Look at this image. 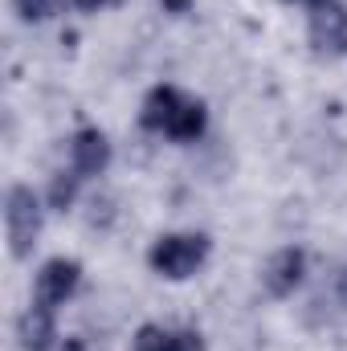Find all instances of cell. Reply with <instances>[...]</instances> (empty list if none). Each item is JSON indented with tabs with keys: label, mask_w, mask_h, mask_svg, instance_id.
Masks as SVG:
<instances>
[{
	"label": "cell",
	"mask_w": 347,
	"mask_h": 351,
	"mask_svg": "<svg viewBox=\"0 0 347 351\" xmlns=\"http://www.w3.org/2000/svg\"><path fill=\"white\" fill-rule=\"evenodd\" d=\"M70 164L74 172L82 176H102L110 168V139L98 131V127H82L74 139H70Z\"/></svg>",
	"instance_id": "52a82bcc"
},
{
	"label": "cell",
	"mask_w": 347,
	"mask_h": 351,
	"mask_svg": "<svg viewBox=\"0 0 347 351\" xmlns=\"http://www.w3.org/2000/svg\"><path fill=\"white\" fill-rule=\"evenodd\" d=\"M164 4V12H172V16H184L188 8H192V0H160Z\"/></svg>",
	"instance_id": "7c38bea8"
},
{
	"label": "cell",
	"mask_w": 347,
	"mask_h": 351,
	"mask_svg": "<svg viewBox=\"0 0 347 351\" xmlns=\"http://www.w3.org/2000/svg\"><path fill=\"white\" fill-rule=\"evenodd\" d=\"M12 4H16L21 21H29V25H37V21H45V16H53V8H58V0H12Z\"/></svg>",
	"instance_id": "8fae6325"
},
{
	"label": "cell",
	"mask_w": 347,
	"mask_h": 351,
	"mask_svg": "<svg viewBox=\"0 0 347 351\" xmlns=\"http://www.w3.org/2000/svg\"><path fill=\"white\" fill-rule=\"evenodd\" d=\"M180 102H184V94H180L176 86H156L147 98H143V106H139L143 131H168V123L176 119Z\"/></svg>",
	"instance_id": "ba28073f"
},
{
	"label": "cell",
	"mask_w": 347,
	"mask_h": 351,
	"mask_svg": "<svg viewBox=\"0 0 347 351\" xmlns=\"http://www.w3.org/2000/svg\"><path fill=\"white\" fill-rule=\"evenodd\" d=\"M204 123H208V110H204V102H196V98H184L180 102V110H176V119L168 123V139L176 143H192V139H200L204 135Z\"/></svg>",
	"instance_id": "9c48e42d"
},
{
	"label": "cell",
	"mask_w": 347,
	"mask_h": 351,
	"mask_svg": "<svg viewBox=\"0 0 347 351\" xmlns=\"http://www.w3.org/2000/svg\"><path fill=\"white\" fill-rule=\"evenodd\" d=\"M58 351H86V343H82L78 335H66V339L58 343Z\"/></svg>",
	"instance_id": "4fadbf2b"
},
{
	"label": "cell",
	"mask_w": 347,
	"mask_h": 351,
	"mask_svg": "<svg viewBox=\"0 0 347 351\" xmlns=\"http://www.w3.org/2000/svg\"><path fill=\"white\" fill-rule=\"evenodd\" d=\"M4 233H8V254L25 262L37 250L41 237V200L29 184H12L4 200Z\"/></svg>",
	"instance_id": "7a4b0ae2"
},
{
	"label": "cell",
	"mask_w": 347,
	"mask_h": 351,
	"mask_svg": "<svg viewBox=\"0 0 347 351\" xmlns=\"http://www.w3.org/2000/svg\"><path fill=\"white\" fill-rule=\"evenodd\" d=\"M74 4H78L82 12H98V8H102V4H110V0H74Z\"/></svg>",
	"instance_id": "5bb4252c"
},
{
	"label": "cell",
	"mask_w": 347,
	"mask_h": 351,
	"mask_svg": "<svg viewBox=\"0 0 347 351\" xmlns=\"http://www.w3.org/2000/svg\"><path fill=\"white\" fill-rule=\"evenodd\" d=\"M78 180H82V176L74 172V168H70V172H58L49 180V196H45V200H49L53 213H66V208L78 200Z\"/></svg>",
	"instance_id": "30bf717a"
},
{
	"label": "cell",
	"mask_w": 347,
	"mask_h": 351,
	"mask_svg": "<svg viewBox=\"0 0 347 351\" xmlns=\"http://www.w3.org/2000/svg\"><path fill=\"white\" fill-rule=\"evenodd\" d=\"M78 282H82V262H74V258H49V262L37 269L33 294H37V302L62 306L66 298H74Z\"/></svg>",
	"instance_id": "277c9868"
},
{
	"label": "cell",
	"mask_w": 347,
	"mask_h": 351,
	"mask_svg": "<svg viewBox=\"0 0 347 351\" xmlns=\"http://www.w3.org/2000/svg\"><path fill=\"white\" fill-rule=\"evenodd\" d=\"M286 4H302V8L311 12V8H319V4H327V0H286Z\"/></svg>",
	"instance_id": "2e32d148"
},
{
	"label": "cell",
	"mask_w": 347,
	"mask_h": 351,
	"mask_svg": "<svg viewBox=\"0 0 347 351\" xmlns=\"http://www.w3.org/2000/svg\"><path fill=\"white\" fill-rule=\"evenodd\" d=\"M302 278H307V254H302L298 245L278 250V254L265 262V269H261V286H265L270 298H290V294L302 286Z\"/></svg>",
	"instance_id": "5b68a950"
},
{
	"label": "cell",
	"mask_w": 347,
	"mask_h": 351,
	"mask_svg": "<svg viewBox=\"0 0 347 351\" xmlns=\"http://www.w3.org/2000/svg\"><path fill=\"white\" fill-rule=\"evenodd\" d=\"M311 49L315 58H327V62L347 53V8L339 0L311 8Z\"/></svg>",
	"instance_id": "3957f363"
},
{
	"label": "cell",
	"mask_w": 347,
	"mask_h": 351,
	"mask_svg": "<svg viewBox=\"0 0 347 351\" xmlns=\"http://www.w3.org/2000/svg\"><path fill=\"white\" fill-rule=\"evenodd\" d=\"M208 250H213V241L204 233H164L147 250V265L168 282H184L204 265Z\"/></svg>",
	"instance_id": "6da1fadb"
},
{
	"label": "cell",
	"mask_w": 347,
	"mask_h": 351,
	"mask_svg": "<svg viewBox=\"0 0 347 351\" xmlns=\"http://www.w3.org/2000/svg\"><path fill=\"white\" fill-rule=\"evenodd\" d=\"M58 343V319H53V306L49 302H37L16 319V348L21 351H53Z\"/></svg>",
	"instance_id": "8992f818"
},
{
	"label": "cell",
	"mask_w": 347,
	"mask_h": 351,
	"mask_svg": "<svg viewBox=\"0 0 347 351\" xmlns=\"http://www.w3.org/2000/svg\"><path fill=\"white\" fill-rule=\"evenodd\" d=\"M335 290H339V302L347 306V265L339 269V286H335Z\"/></svg>",
	"instance_id": "9a60e30c"
}]
</instances>
